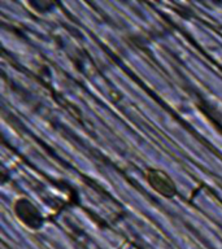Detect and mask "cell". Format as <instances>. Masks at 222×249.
Listing matches in <instances>:
<instances>
[{
    "label": "cell",
    "instance_id": "obj_1",
    "mask_svg": "<svg viewBox=\"0 0 222 249\" xmlns=\"http://www.w3.org/2000/svg\"><path fill=\"white\" fill-rule=\"evenodd\" d=\"M15 213L19 222L30 230H39L43 226V217L39 209L26 197L18 198L15 202Z\"/></svg>",
    "mask_w": 222,
    "mask_h": 249
},
{
    "label": "cell",
    "instance_id": "obj_2",
    "mask_svg": "<svg viewBox=\"0 0 222 249\" xmlns=\"http://www.w3.org/2000/svg\"><path fill=\"white\" fill-rule=\"evenodd\" d=\"M148 184L157 194L163 195L164 197H173L177 194V187L173 179L165 173V171L157 170V169H149L146 174Z\"/></svg>",
    "mask_w": 222,
    "mask_h": 249
}]
</instances>
